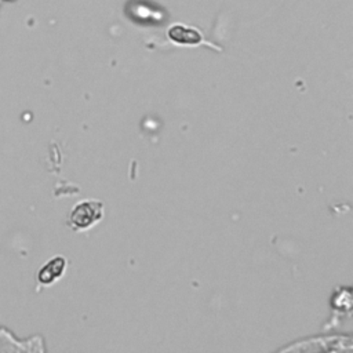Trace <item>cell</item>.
<instances>
[{"label":"cell","instance_id":"1","mask_svg":"<svg viewBox=\"0 0 353 353\" xmlns=\"http://www.w3.org/2000/svg\"><path fill=\"white\" fill-rule=\"evenodd\" d=\"M103 205L101 201L97 200H85L73 207V210L69 214L68 225L76 230L81 232L88 228H91L94 223H97L102 215H103Z\"/></svg>","mask_w":353,"mask_h":353},{"label":"cell","instance_id":"2","mask_svg":"<svg viewBox=\"0 0 353 353\" xmlns=\"http://www.w3.org/2000/svg\"><path fill=\"white\" fill-rule=\"evenodd\" d=\"M167 36L172 43L178 46H199L204 43L201 32L185 23L171 25L167 30Z\"/></svg>","mask_w":353,"mask_h":353},{"label":"cell","instance_id":"3","mask_svg":"<svg viewBox=\"0 0 353 353\" xmlns=\"http://www.w3.org/2000/svg\"><path fill=\"white\" fill-rule=\"evenodd\" d=\"M65 269H66V259L63 256H54L39 269L37 283L41 285H50L62 277Z\"/></svg>","mask_w":353,"mask_h":353}]
</instances>
